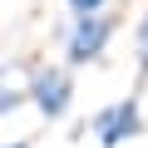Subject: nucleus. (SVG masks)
I'll use <instances>...</instances> for the list:
<instances>
[{"label": "nucleus", "instance_id": "nucleus-1", "mask_svg": "<svg viewBox=\"0 0 148 148\" xmlns=\"http://www.w3.org/2000/svg\"><path fill=\"white\" fill-rule=\"evenodd\" d=\"M30 99H35V109H40L45 119H64V114H69V99H74L69 69H54V64L35 69V74H30Z\"/></svg>", "mask_w": 148, "mask_h": 148}, {"label": "nucleus", "instance_id": "nucleus-7", "mask_svg": "<svg viewBox=\"0 0 148 148\" xmlns=\"http://www.w3.org/2000/svg\"><path fill=\"white\" fill-rule=\"evenodd\" d=\"M5 148H30V143H5Z\"/></svg>", "mask_w": 148, "mask_h": 148}, {"label": "nucleus", "instance_id": "nucleus-2", "mask_svg": "<svg viewBox=\"0 0 148 148\" xmlns=\"http://www.w3.org/2000/svg\"><path fill=\"white\" fill-rule=\"evenodd\" d=\"M94 133H99V148H119V143L138 138V133H143L138 104H133V99H123V104H109V109H99V114H94Z\"/></svg>", "mask_w": 148, "mask_h": 148}, {"label": "nucleus", "instance_id": "nucleus-5", "mask_svg": "<svg viewBox=\"0 0 148 148\" xmlns=\"http://www.w3.org/2000/svg\"><path fill=\"white\" fill-rule=\"evenodd\" d=\"M64 5H69L74 15H99V10H104V0H64Z\"/></svg>", "mask_w": 148, "mask_h": 148}, {"label": "nucleus", "instance_id": "nucleus-3", "mask_svg": "<svg viewBox=\"0 0 148 148\" xmlns=\"http://www.w3.org/2000/svg\"><path fill=\"white\" fill-rule=\"evenodd\" d=\"M104 45H109V20H104V15H79V25L69 30L64 59H69V64H89V59L104 54Z\"/></svg>", "mask_w": 148, "mask_h": 148}, {"label": "nucleus", "instance_id": "nucleus-6", "mask_svg": "<svg viewBox=\"0 0 148 148\" xmlns=\"http://www.w3.org/2000/svg\"><path fill=\"white\" fill-rule=\"evenodd\" d=\"M20 99H25V94H15V89L5 84V94H0V114H15V109H20Z\"/></svg>", "mask_w": 148, "mask_h": 148}, {"label": "nucleus", "instance_id": "nucleus-4", "mask_svg": "<svg viewBox=\"0 0 148 148\" xmlns=\"http://www.w3.org/2000/svg\"><path fill=\"white\" fill-rule=\"evenodd\" d=\"M133 49H138V74H148V10H143V20L133 30Z\"/></svg>", "mask_w": 148, "mask_h": 148}]
</instances>
